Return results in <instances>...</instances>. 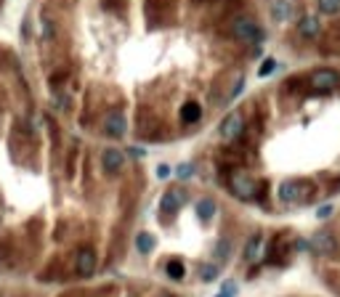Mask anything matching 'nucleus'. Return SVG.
<instances>
[{
  "label": "nucleus",
  "mask_w": 340,
  "mask_h": 297,
  "mask_svg": "<svg viewBox=\"0 0 340 297\" xmlns=\"http://www.w3.org/2000/svg\"><path fill=\"white\" fill-rule=\"evenodd\" d=\"M314 196V183L311 181H285L279 186V199L285 205H303Z\"/></svg>",
  "instance_id": "f257e3e1"
},
{
  "label": "nucleus",
  "mask_w": 340,
  "mask_h": 297,
  "mask_svg": "<svg viewBox=\"0 0 340 297\" xmlns=\"http://www.w3.org/2000/svg\"><path fill=\"white\" fill-rule=\"evenodd\" d=\"M231 32H234V37H239V40H244V43H263L266 40V32L260 29L253 19H244V16H239V19H234V24H231Z\"/></svg>",
  "instance_id": "f03ea898"
},
{
  "label": "nucleus",
  "mask_w": 340,
  "mask_h": 297,
  "mask_svg": "<svg viewBox=\"0 0 340 297\" xmlns=\"http://www.w3.org/2000/svg\"><path fill=\"white\" fill-rule=\"evenodd\" d=\"M229 191L234 194L237 199H242V202H250V199H255V194H258L255 181H253L250 175H244V173H234V175L229 178Z\"/></svg>",
  "instance_id": "7ed1b4c3"
},
{
  "label": "nucleus",
  "mask_w": 340,
  "mask_h": 297,
  "mask_svg": "<svg viewBox=\"0 0 340 297\" xmlns=\"http://www.w3.org/2000/svg\"><path fill=\"white\" fill-rule=\"evenodd\" d=\"M308 247H311L316 255H324V258L337 252V242H335V236L330 231H316L311 236V242H308Z\"/></svg>",
  "instance_id": "20e7f679"
},
{
  "label": "nucleus",
  "mask_w": 340,
  "mask_h": 297,
  "mask_svg": "<svg viewBox=\"0 0 340 297\" xmlns=\"http://www.w3.org/2000/svg\"><path fill=\"white\" fill-rule=\"evenodd\" d=\"M128 130V120L122 112H109L104 117V133L109 135V138H120V135H125Z\"/></svg>",
  "instance_id": "39448f33"
},
{
  "label": "nucleus",
  "mask_w": 340,
  "mask_h": 297,
  "mask_svg": "<svg viewBox=\"0 0 340 297\" xmlns=\"http://www.w3.org/2000/svg\"><path fill=\"white\" fill-rule=\"evenodd\" d=\"M244 133V117L239 114V112H231L223 122H221V135L226 138V141H234V138H239Z\"/></svg>",
  "instance_id": "423d86ee"
},
{
  "label": "nucleus",
  "mask_w": 340,
  "mask_h": 297,
  "mask_svg": "<svg viewBox=\"0 0 340 297\" xmlns=\"http://www.w3.org/2000/svg\"><path fill=\"white\" fill-rule=\"evenodd\" d=\"M101 167H104L106 175L122 173V167H125V157H122V151H117V149H104V154H101Z\"/></svg>",
  "instance_id": "0eeeda50"
},
{
  "label": "nucleus",
  "mask_w": 340,
  "mask_h": 297,
  "mask_svg": "<svg viewBox=\"0 0 340 297\" xmlns=\"http://www.w3.org/2000/svg\"><path fill=\"white\" fill-rule=\"evenodd\" d=\"M337 80H340V77H337V72L335 69H314L311 72V88L314 90H332L335 85H337Z\"/></svg>",
  "instance_id": "6e6552de"
},
{
  "label": "nucleus",
  "mask_w": 340,
  "mask_h": 297,
  "mask_svg": "<svg viewBox=\"0 0 340 297\" xmlns=\"http://www.w3.org/2000/svg\"><path fill=\"white\" fill-rule=\"evenodd\" d=\"M74 271H77V276H93V271H96V252L90 247H83L80 252H77Z\"/></svg>",
  "instance_id": "1a4fd4ad"
},
{
  "label": "nucleus",
  "mask_w": 340,
  "mask_h": 297,
  "mask_svg": "<svg viewBox=\"0 0 340 297\" xmlns=\"http://www.w3.org/2000/svg\"><path fill=\"white\" fill-rule=\"evenodd\" d=\"M183 202H186V191L183 189H170L160 199V210L162 212H178L183 207Z\"/></svg>",
  "instance_id": "9d476101"
},
{
  "label": "nucleus",
  "mask_w": 340,
  "mask_h": 297,
  "mask_svg": "<svg viewBox=\"0 0 340 297\" xmlns=\"http://www.w3.org/2000/svg\"><path fill=\"white\" fill-rule=\"evenodd\" d=\"M271 16L276 22H287L292 16V3L290 0H271Z\"/></svg>",
  "instance_id": "9b49d317"
},
{
  "label": "nucleus",
  "mask_w": 340,
  "mask_h": 297,
  "mask_svg": "<svg viewBox=\"0 0 340 297\" xmlns=\"http://www.w3.org/2000/svg\"><path fill=\"white\" fill-rule=\"evenodd\" d=\"M199 117H202V106H199L197 101H189V104L181 106V120L186 122V125H194Z\"/></svg>",
  "instance_id": "f8f14e48"
},
{
  "label": "nucleus",
  "mask_w": 340,
  "mask_h": 297,
  "mask_svg": "<svg viewBox=\"0 0 340 297\" xmlns=\"http://www.w3.org/2000/svg\"><path fill=\"white\" fill-rule=\"evenodd\" d=\"M260 244H263V236H260V233H253V236L247 239V244H244V260L253 263L260 255Z\"/></svg>",
  "instance_id": "ddd939ff"
},
{
  "label": "nucleus",
  "mask_w": 340,
  "mask_h": 297,
  "mask_svg": "<svg viewBox=\"0 0 340 297\" xmlns=\"http://www.w3.org/2000/svg\"><path fill=\"white\" fill-rule=\"evenodd\" d=\"M154 244H157V239H154L149 231H141V233L136 236V249H138L141 255H149L152 249H154Z\"/></svg>",
  "instance_id": "4468645a"
},
{
  "label": "nucleus",
  "mask_w": 340,
  "mask_h": 297,
  "mask_svg": "<svg viewBox=\"0 0 340 297\" xmlns=\"http://www.w3.org/2000/svg\"><path fill=\"white\" fill-rule=\"evenodd\" d=\"M298 32H300L303 37H314V35H319V22H316L314 16H303V19L298 22Z\"/></svg>",
  "instance_id": "2eb2a0df"
},
{
  "label": "nucleus",
  "mask_w": 340,
  "mask_h": 297,
  "mask_svg": "<svg viewBox=\"0 0 340 297\" xmlns=\"http://www.w3.org/2000/svg\"><path fill=\"white\" fill-rule=\"evenodd\" d=\"M215 215V202L213 199H199L197 202V217H199V221H210V217Z\"/></svg>",
  "instance_id": "dca6fc26"
},
{
  "label": "nucleus",
  "mask_w": 340,
  "mask_h": 297,
  "mask_svg": "<svg viewBox=\"0 0 340 297\" xmlns=\"http://www.w3.org/2000/svg\"><path fill=\"white\" fill-rule=\"evenodd\" d=\"M165 273H167L170 279H173V281H181V279H183V273H186V268H183V263H181V260H167Z\"/></svg>",
  "instance_id": "f3484780"
},
{
  "label": "nucleus",
  "mask_w": 340,
  "mask_h": 297,
  "mask_svg": "<svg viewBox=\"0 0 340 297\" xmlns=\"http://www.w3.org/2000/svg\"><path fill=\"white\" fill-rule=\"evenodd\" d=\"M229 252H231V242L229 239H221L218 244H215V260L218 263H223L229 258Z\"/></svg>",
  "instance_id": "a211bd4d"
},
{
  "label": "nucleus",
  "mask_w": 340,
  "mask_h": 297,
  "mask_svg": "<svg viewBox=\"0 0 340 297\" xmlns=\"http://www.w3.org/2000/svg\"><path fill=\"white\" fill-rule=\"evenodd\" d=\"M319 11L322 13H330V16H332V13L340 11V0H319Z\"/></svg>",
  "instance_id": "6ab92c4d"
},
{
  "label": "nucleus",
  "mask_w": 340,
  "mask_h": 297,
  "mask_svg": "<svg viewBox=\"0 0 340 297\" xmlns=\"http://www.w3.org/2000/svg\"><path fill=\"white\" fill-rule=\"evenodd\" d=\"M199 276H202V281H215L218 279V265H202Z\"/></svg>",
  "instance_id": "aec40b11"
},
{
  "label": "nucleus",
  "mask_w": 340,
  "mask_h": 297,
  "mask_svg": "<svg viewBox=\"0 0 340 297\" xmlns=\"http://www.w3.org/2000/svg\"><path fill=\"white\" fill-rule=\"evenodd\" d=\"M176 175H178L181 181L192 178V175H194V165H192V162H183V165H178V167H176Z\"/></svg>",
  "instance_id": "412c9836"
},
{
  "label": "nucleus",
  "mask_w": 340,
  "mask_h": 297,
  "mask_svg": "<svg viewBox=\"0 0 340 297\" xmlns=\"http://www.w3.org/2000/svg\"><path fill=\"white\" fill-rule=\"evenodd\" d=\"M215 297H237V284H234V281H223L221 292L215 294Z\"/></svg>",
  "instance_id": "4be33fe9"
},
{
  "label": "nucleus",
  "mask_w": 340,
  "mask_h": 297,
  "mask_svg": "<svg viewBox=\"0 0 340 297\" xmlns=\"http://www.w3.org/2000/svg\"><path fill=\"white\" fill-rule=\"evenodd\" d=\"M274 69H276V58H266L263 64H260V69H258V77H269Z\"/></svg>",
  "instance_id": "5701e85b"
},
{
  "label": "nucleus",
  "mask_w": 340,
  "mask_h": 297,
  "mask_svg": "<svg viewBox=\"0 0 340 297\" xmlns=\"http://www.w3.org/2000/svg\"><path fill=\"white\" fill-rule=\"evenodd\" d=\"M170 173H173V167H170V165H157V178L160 181H165V178H170Z\"/></svg>",
  "instance_id": "b1692460"
},
{
  "label": "nucleus",
  "mask_w": 340,
  "mask_h": 297,
  "mask_svg": "<svg viewBox=\"0 0 340 297\" xmlns=\"http://www.w3.org/2000/svg\"><path fill=\"white\" fill-rule=\"evenodd\" d=\"M330 215H332V205H322L316 210V217H322V221H324V217H330Z\"/></svg>",
  "instance_id": "393cba45"
},
{
  "label": "nucleus",
  "mask_w": 340,
  "mask_h": 297,
  "mask_svg": "<svg viewBox=\"0 0 340 297\" xmlns=\"http://www.w3.org/2000/svg\"><path fill=\"white\" fill-rule=\"evenodd\" d=\"M43 35H45V37H53V24H51L48 19H43Z\"/></svg>",
  "instance_id": "a878e982"
},
{
  "label": "nucleus",
  "mask_w": 340,
  "mask_h": 297,
  "mask_svg": "<svg viewBox=\"0 0 340 297\" xmlns=\"http://www.w3.org/2000/svg\"><path fill=\"white\" fill-rule=\"evenodd\" d=\"M242 88H244V83L239 80V83H237V88H234V90H231V96H229V98H237V96H239V93H242Z\"/></svg>",
  "instance_id": "bb28decb"
},
{
  "label": "nucleus",
  "mask_w": 340,
  "mask_h": 297,
  "mask_svg": "<svg viewBox=\"0 0 340 297\" xmlns=\"http://www.w3.org/2000/svg\"><path fill=\"white\" fill-rule=\"evenodd\" d=\"M162 297H170V294H162Z\"/></svg>",
  "instance_id": "cd10ccee"
}]
</instances>
